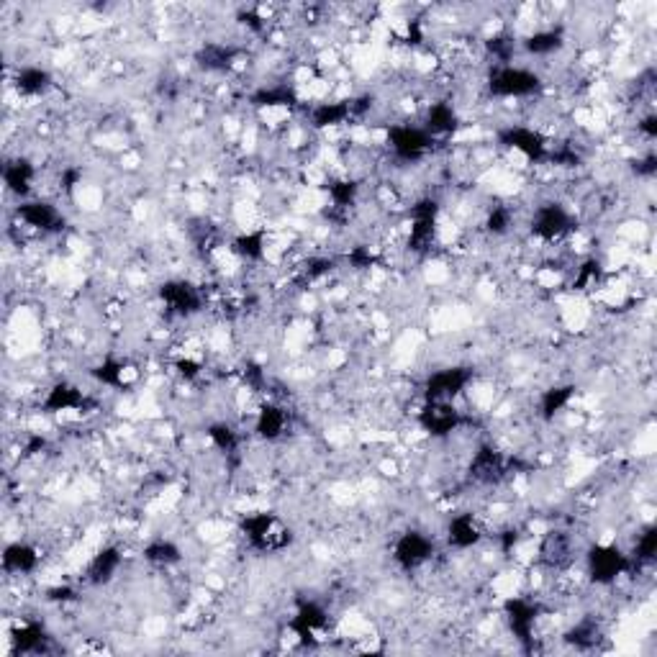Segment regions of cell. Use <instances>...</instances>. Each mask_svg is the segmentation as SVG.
I'll use <instances>...</instances> for the list:
<instances>
[{"label": "cell", "mask_w": 657, "mask_h": 657, "mask_svg": "<svg viewBox=\"0 0 657 657\" xmlns=\"http://www.w3.org/2000/svg\"><path fill=\"white\" fill-rule=\"evenodd\" d=\"M439 550L434 542L432 532L419 527L403 529L391 545V560L401 573L416 575L437 560Z\"/></svg>", "instance_id": "cell-2"}, {"label": "cell", "mask_w": 657, "mask_h": 657, "mask_svg": "<svg viewBox=\"0 0 657 657\" xmlns=\"http://www.w3.org/2000/svg\"><path fill=\"white\" fill-rule=\"evenodd\" d=\"M442 534L447 547L457 552L473 550L488 539L486 524L475 511H457V514L447 516L442 524Z\"/></svg>", "instance_id": "cell-5"}, {"label": "cell", "mask_w": 657, "mask_h": 657, "mask_svg": "<svg viewBox=\"0 0 657 657\" xmlns=\"http://www.w3.org/2000/svg\"><path fill=\"white\" fill-rule=\"evenodd\" d=\"M475 380L473 365H444L421 380V401L457 403Z\"/></svg>", "instance_id": "cell-3"}, {"label": "cell", "mask_w": 657, "mask_h": 657, "mask_svg": "<svg viewBox=\"0 0 657 657\" xmlns=\"http://www.w3.org/2000/svg\"><path fill=\"white\" fill-rule=\"evenodd\" d=\"M142 560L147 565H152V568L170 570V568H178V565L183 563L185 552H183V547L175 542V539L152 537L147 545H144Z\"/></svg>", "instance_id": "cell-13"}, {"label": "cell", "mask_w": 657, "mask_h": 657, "mask_svg": "<svg viewBox=\"0 0 657 657\" xmlns=\"http://www.w3.org/2000/svg\"><path fill=\"white\" fill-rule=\"evenodd\" d=\"M21 229L31 231L36 237H60L67 229V219L62 214V208L57 203L47 201V198H26L18 201L16 211H13Z\"/></svg>", "instance_id": "cell-4"}, {"label": "cell", "mask_w": 657, "mask_h": 657, "mask_svg": "<svg viewBox=\"0 0 657 657\" xmlns=\"http://www.w3.org/2000/svg\"><path fill=\"white\" fill-rule=\"evenodd\" d=\"M483 88L496 101L527 103L545 90V77L534 67L511 62V65H488L483 75Z\"/></svg>", "instance_id": "cell-1"}, {"label": "cell", "mask_w": 657, "mask_h": 657, "mask_svg": "<svg viewBox=\"0 0 657 657\" xmlns=\"http://www.w3.org/2000/svg\"><path fill=\"white\" fill-rule=\"evenodd\" d=\"M42 563L44 555L34 542L16 539V542H8L6 550H3V573L11 575V578H29L42 568Z\"/></svg>", "instance_id": "cell-7"}, {"label": "cell", "mask_w": 657, "mask_h": 657, "mask_svg": "<svg viewBox=\"0 0 657 657\" xmlns=\"http://www.w3.org/2000/svg\"><path fill=\"white\" fill-rule=\"evenodd\" d=\"M575 388L573 383H555L550 385V388H545V391L539 393L537 398V406H534V416H537L542 424H555V419L560 414H565V411L570 409V403H573L575 398Z\"/></svg>", "instance_id": "cell-11"}, {"label": "cell", "mask_w": 657, "mask_h": 657, "mask_svg": "<svg viewBox=\"0 0 657 657\" xmlns=\"http://www.w3.org/2000/svg\"><path fill=\"white\" fill-rule=\"evenodd\" d=\"M293 424L291 409L280 401H262L255 411V421H252V432L257 439L267 444H275L280 439L288 437Z\"/></svg>", "instance_id": "cell-6"}, {"label": "cell", "mask_w": 657, "mask_h": 657, "mask_svg": "<svg viewBox=\"0 0 657 657\" xmlns=\"http://www.w3.org/2000/svg\"><path fill=\"white\" fill-rule=\"evenodd\" d=\"M90 403H93V398L85 391H80L75 383L57 380L54 385H49L47 396L42 401V411L44 414H70V411H80L83 414Z\"/></svg>", "instance_id": "cell-10"}, {"label": "cell", "mask_w": 657, "mask_h": 657, "mask_svg": "<svg viewBox=\"0 0 657 657\" xmlns=\"http://www.w3.org/2000/svg\"><path fill=\"white\" fill-rule=\"evenodd\" d=\"M54 85L57 83H54L52 70H47V67L42 65L18 67L16 77H13V90L18 93V98H26V101H31V98H44Z\"/></svg>", "instance_id": "cell-12"}, {"label": "cell", "mask_w": 657, "mask_h": 657, "mask_svg": "<svg viewBox=\"0 0 657 657\" xmlns=\"http://www.w3.org/2000/svg\"><path fill=\"white\" fill-rule=\"evenodd\" d=\"M121 568H124V550L121 545H103L101 550L90 557L88 568H85V583L93 588H103L119 578Z\"/></svg>", "instance_id": "cell-8"}, {"label": "cell", "mask_w": 657, "mask_h": 657, "mask_svg": "<svg viewBox=\"0 0 657 657\" xmlns=\"http://www.w3.org/2000/svg\"><path fill=\"white\" fill-rule=\"evenodd\" d=\"M36 180H39V167L31 157L26 154H18L13 160H6L3 167V183L11 196H16L18 201H26V198L34 196Z\"/></svg>", "instance_id": "cell-9"}]
</instances>
